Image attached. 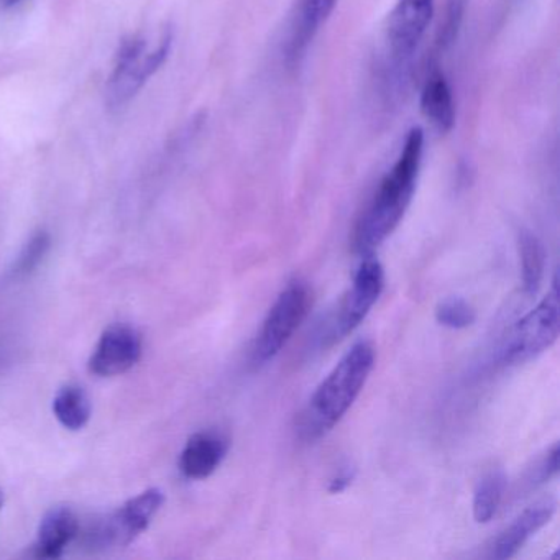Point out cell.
I'll use <instances>...</instances> for the list:
<instances>
[{
    "label": "cell",
    "mask_w": 560,
    "mask_h": 560,
    "mask_svg": "<svg viewBox=\"0 0 560 560\" xmlns=\"http://www.w3.org/2000/svg\"><path fill=\"white\" fill-rule=\"evenodd\" d=\"M229 452V439L222 432H196L189 438L179 457L183 475L191 480L211 477Z\"/></svg>",
    "instance_id": "11"
},
{
    "label": "cell",
    "mask_w": 560,
    "mask_h": 560,
    "mask_svg": "<svg viewBox=\"0 0 560 560\" xmlns=\"http://www.w3.org/2000/svg\"><path fill=\"white\" fill-rule=\"evenodd\" d=\"M353 478H355V474H350V471H343L339 477L334 478L329 485V493L337 494L342 493L350 483H352Z\"/></svg>",
    "instance_id": "21"
},
{
    "label": "cell",
    "mask_w": 560,
    "mask_h": 560,
    "mask_svg": "<svg viewBox=\"0 0 560 560\" xmlns=\"http://www.w3.org/2000/svg\"><path fill=\"white\" fill-rule=\"evenodd\" d=\"M520 257L524 293L533 296L539 291L544 271H546V248L533 232H521Z\"/></svg>",
    "instance_id": "16"
},
{
    "label": "cell",
    "mask_w": 560,
    "mask_h": 560,
    "mask_svg": "<svg viewBox=\"0 0 560 560\" xmlns=\"http://www.w3.org/2000/svg\"><path fill=\"white\" fill-rule=\"evenodd\" d=\"M22 0H0V5L4 8H14V5L21 4Z\"/></svg>",
    "instance_id": "22"
},
{
    "label": "cell",
    "mask_w": 560,
    "mask_h": 560,
    "mask_svg": "<svg viewBox=\"0 0 560 560\" xmlns=\"http://www.w3.org/2000/svg\"><path fill=\"white\" fill-rule=\"evenodd\" d=\"M383 287H385V271L382 264L375 258H365L353 277L352 290L340 306L339 317L336 320L337 339L349 336L362 324V320L369 316L370 310L382 296Z\"/></svg>",
    "instance_id": "7"
},
{
    "label": "cell",
    "mask_w": 560,
    "mask_h": 560,
    "mask_svg": "<svg viewBox=\"0 0 560 560\" xmlns=\"http://www.w3.org/2000/svg\"><path fill=\"white\" fill-rule=\"evenodd\" d=\"M373 366L375 347L360 340L314 392L303 416V432L307 438H323L347 415L362 393Z\"/></svg>",
    "instance_id": "2"
},
{
    "label": "cell",
    "mask_w": 560,
    "mask_h": 560,
    "mask_svg": "<svg viewBox=\"0 0 560 560\" xmlns=\"http://www.w3.org/2000/svg\"><path fill=\"white\" fill-rule=\"evenodd\" d=\"M311 301L313 298H311L310 287L303 281H291L281 291L280 296L268 311L267 319L264 320L255 342V362H270L284 349L298 327L306 319Z\"/></svg>",
    "instance_id": "5"
},
{
    "label": "cell",
    "mask_w": 560,
    "mask_h": 560,
    "mask_svg": "<svg viewBox=\"0 0 560 560\" xmlns=\"http://www.w3.org/2000/svg\"><path fill=\"white\" fill-rule=\"evenodd\" d=\"M165 501L162 491L152 488L127 501L116 513L107 516L96 533L97 542L109 547H126L152 523Z\"/></svg>",
    "instance_id": "6"
},
{
    "label": "cell",
    "mask_w": 560,
    "mask_h": 560,
    "mask_svg": "<svg viewBox=\"0 0 560 560\" xmlns=\"http://www.w3.org/2000/svg\"><path fill=\"white\" fill-rule=\"evenodd\" d=\"M424 132L412 127L402 142L395 165L383 176L372 201L366 206L353 232V248L360 255L375 252L405 218L421 172Z\"/></svg>",
    "instance_id": "1"
},
{
    "label": "cell",
    "mask_w": 560,
    "mask_h": 560,
    "mask_svg": "<svg viewBox=\"0 0 560 560\" xmlns=\"http://www.w3.org/2000/svg\"><path fill=\"white\" fill-rule=\"evenodd\" d=\"M434 18V0H396L388 19V44L398 60L415 54Z\"/></svg>",
    "instance_id": "8"
},
{
    "label": "cell",
    "mask_w": 560,
    "mask_h": 560,
    "mask_svg": "<svg viewBox=\"0 0 560 560\" xmlns=\"http://www.w3.org/2000/svg\"><path fill=\"white\" fill-rule=\"evenodd\" d=\"M560 304L559 281L553 278L552 288L547 296L514 324L504 342L503 362L508 365L527 362L539 353L549 350L559 339Z\"/></svg>",
    "instance_id": "4"
},
{
    "label": "cell",
    "mask_w": 560,
    "mask_h": 560,
    "mask_svg": "<svg viewBox=\"0 0 560 560\" xmlns=\"http://www.w3.org/2000/svg\"><path fill=\"white\" fill-rule=\"evenodd\" d=\"M80 533V521L70 508L58 506L48 511L38 529L37 556L58 559L68 544Z\"/></svg>",
    "instance_id": "13"
},
{
    "label": "cell",
    "mask_w": 560,
    "mask_h": 560,
    "mask_svg": "<svg viewBox=\"0 0 560 560\" xmlns=\"http://www.w3.org/2000/svg\"><path fill=\"white\" fill-rule=\"evenodd\" d=\"M4 504V491L0 490V508Z\"/></svg>",
    "instance_id": "23"
},
{
    "label": "cell",
    "mask_w": 560,
    "mask_h": 560,
    "mask_svg": "<svg viewBox=\"0 0 560 560\" xmlns=\"http://www.w3.org/2000/svg\"><path fill=\"white\" fill-rule=\"evenodd\" d=\"M435 319L448 329H467L477 320L474 306L462 298H448L442 301L435 310Z\"/></svg>",
    "instance_id": "19"
},
{
    "label": "cell",
    "mask_w": 560,
    "mask_h": 560,
    "mask_svg": "<svg viewBox=\"0 0 560 560\" xmlns=\"http://www.w3.org/2000/svg\"><path fill=\"white\" fill-rule=\"evenodd\" d=\"M142 355V337L127 324L110 326L101 336L90 370L97 376H116L132 369Z\"/></svg>",
    "instance_id": "9"
},
{
    "label": "cell",
    "mask_w": 560,
    "mask_h": 560,
    "mask_svg": "<svg viewBox=\"0 0 560 560\" xmlns=\"http://www.w3.org/2000/svg\"><path fill=\"white\" fill-rule=\"evenodd\" d=\"M172 45V28H165L153 45L143 35H130L120 42L114 70L107 81L106 101L109 109H122L143 90L150 78L159 73L168 60Z\"/></svg>",
    "instance_id": "3"
},
{
    "label": "cell",
    "mask_w": 560,
    "mask_h": 560,
    "mask_svg": "<svg viewBox=\"0 0 560 560\" xmlns=\"http://www.w3.org/2000/svg\"><path fill=\"white\" fill-rule=\"evenodd\" d=\"M54 412L65 428L80 431L91 418L90 396L81 386H65L55 396Z\"/></svg>",
    "instance_id": "15"
},
{
    "label": "cell",
    "mask_w": 560,
    "mask_h": 560,
    "mask_svg": "<svg viewBox=\"0 0 560 560\" xmlns=\"http://www.w3.org/2000/svg\"><path fill=\"white\" fill-rule=\"evenodd\" d=\"M556 508V501L547 498L524 510L494 540L491 557L497 560L513 559L537 530L550 523Z\"/></svg>",
    "instance_id": "10"
},
{
    "label": "cell",
    "mask_w": 560,
    "mask_h": 560,
    "mask_svg": "<svg viewBox=\"0 0 560 560\" xmlns=\"http://www.w3.org/2000/svg\"><path fill=\"white\" fill-rule=\"evenodd\" d=\"M339 0H298L287 54L290 60L303 57L311 42L324 24L329 21Z\"/></svg>",
    "instance_id": "12"
},
{
    "label": "cell",
    "mask_w": 560,
    "mask_h": 560,
    "mask_svg": "<svg viewBox=\"0 0 560 560\" xmlns=\"http://www.w3.org/2000/svg\"><path fill=\"white\" fill-rule=\"evenodd\" d=\"M421 110L425 119L439 130L447 133L455 126V103L451 84L442 71L434 70L425 80L421 93Z\"/></svg>",
    "instance_id": "14"
},
{
    "label": "cell",
    "mask_w": 560,
    "mask_h": 560,
    "mask_svg": "<svg viewBox=\"0 0 560 560\" xmlns=\"http://www.w3.org/2000/svg\"><path fill=\"white\" fill-rule=\"evenodd\" d=\"M506 477L503 471L493 470L481 478L474 493V517L477 523L485 524L493 520L503 500Z\"/></svg>",
    "instance_id": "17"
},
{
    "label": "cell",
    "mask_w": 560,
    "mask_h": 560,
    "mask_svg": "<svg viewBox=\"0 0 560 560\" xmlns=\"http://www.w3.org/2000/svg\"><path fill=\"white\" fill-rule=\"evenodd\" d=\"M559 444H553L552 448L547 452L544 460L540 462L539 468H537V481H539V483L549 481L550 478L556 477V475L559 474Z\"/></svg>",
    "instance_id": "20"
},
{
    "label": "cell",
    "mask_w": 560,
    "mask_h": 560,
    "mask_svg": "<svg viewBox=\"0 0 560 560\" xmlns=\"http://www.w3.org/2000/svg\"><path fill=\"white\" fill-rule=\"evenodd\" d=\"M51 247V237L47 231H38L32 235L31 241L27 242L24 248H22L21 255H19L18 261L12 268V277L24 278L27 275L34 273L42 261L47 257L48 252Z\"/></svg>",
    "instance_id": "18"
}]
</instances>
